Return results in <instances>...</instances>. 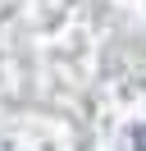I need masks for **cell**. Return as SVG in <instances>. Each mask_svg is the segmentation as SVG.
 <instances>
[{
    "instance_id": "obj_1",
    "label": "cell",
    "mask_w": 146,
    "mask_h": 151,
    "mask_svg": "<svg viewBox=\"0 0 146 151\" xmlns=\"http://www.w3.org/2000/svg\"><path fill=\"white\" fill-rule=\"evenodd\" d=\"M132 151H146V124L137 128V137H132Z\"/></svg>"
}]
</instances>
